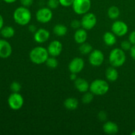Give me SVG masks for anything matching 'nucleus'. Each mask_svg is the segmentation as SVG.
Returning <instances> with one entry per match:
<instances>
[{
	"instance_id": "nucleus-1",
	"label": "nucleus",
	"mask_w": 135,
	"mask_h": 135,
	"mask_svg": "<svg viewBox=\"0 0 135 135\" xmlns=\"http://www.w3.org/2000/svg\"><path fill=\"white\" fill-rule=\"evenodd\" d=\"M31 18V12L26 7H18L13 13V19L15 22L21 26H25L30 23Z\"/></svg>"
},
{
	"instance_id": "nucleus-2",
	"label": "nucleus",
	"mask_w": 135,
	"mask_h": 135,
	"mask_svg": "<svg viewBox=\"0 0 135 135\" xmlns=\"http://www.w3.org/2000/svg\"><path fill=\"white\" fill-rule=\"evenodd\" d=\"M49 55L47 49L42 46H37L30 51L29 57L33 63L40 65L46 63Z\"/></svg>"
},
{
	"instance_id": "nucleus-3",
	"label": "nucleus",
	"mask_w": 135,
	"mask_h": 135,
	"mask_svg": "<svg viewBox=\"0 0 135 135\" xmlns=\"http://www.w3.org/2000/svg\"><path fill=\"white\" fill-rule=\"evenodd\" d=\"M126 61V55L121 48H114L111 51L109 55V62L114 67H119L123 65Z\"/></svg>"
},
{
	"instance_id": "nucleus-4",
	"label": "nucleus",
	"mask_w": 135,
	"mask_h": 135,
	"mask_svg": "<svg viewBox=\"0 0 135 135\" xmlns=\"http://www.w3.org/2000/svg\"><path fill=\"white\" fill-rule=\"evenodd\" d=\"M109 85L105 80L96 79L90 84V91L96 96H103L109 91Z\"/></svg>"
},
{
	"instance_id": "nucleus-5",
	"label": "nucleus",
	"mask_w": 135,
	"mask_h": 135,
	"mask_svg": "<svg viewBox=\"0 0 135 135\" xmlns=\"http://www.w3.org/2000/svg\"><path fill=\"white\" fill-rule=\"evenodd\" d=\"M9 108L15 111L19 110L24 104V98L19 92H13L9 95L7 100Z\"/></svg>"
},
{
	"instance_id": "nucleus-6",
	"label": "nucleus",
	"mask_w": 135,
	"mask_h": 135,
	"mask_svg": "<svg viewBox=\"0 0 135 135\" xmlns=\"http://www.w3.org/2000/svg\"><path fill=\"white\" fill-rule=\"evenodd\" d=\"M73 9L77 15H84L88 13L91 7L90 0H74Z\"/></svg>"
},
{
	"instance_id": "nucleus-7",
	"label": "nucleus",
	"mask_w": 135,
	"mask_h": 135,
	"mask_svg": "<svg viewBox=\"0 0 135 135\" xmlns=\"http://www.w3.org/2000/svg\"><path fill=\"white\" fill-rule=\"evenodd\" d=\"M81 22V26L86 30H89L94 28L97 23V18L92 13H87L83 15Z\"/></svg>"
},
{
	"instance_id": "nucleus-8",
	"label": "nucleus",
	"mask_w": 135,
	"mask_h": 135,
	"mask_svg": "<svg viewBox=\"0 0 135 135\" xmlns=\"http://www.w3.org/2000/svg\"><path fill=\"white\" fill-rule=\"evenodd\" d=\"M36 18L40 23H47L53 18L52 10L49 7L41 8L36 13Z\"/></svg>"
},
{
	"instance_id": "nucleus-9",
	"label": "nucleus",
	"mask_w": 135,
	"mask_h": 135,
	"mask_svg": "<svg viewBox=\"0 0 135 135\" xmlns=\"http://www.w3.org/2000/svg\"><path fill=\"white\" fill-rule=\"evenodd\" d=\"M90 63L94 67H99L104 61V55L100 50H93L88 57Z\"/></svg>"
},
{
	"instance_id": "nucleus-10",
	"label": "nucleus",
	"mask_w": 135,
	"mask_h": 135,
	"mask_svg": "<svg viewBox=\"0 0 135 135\" xmlns=\"http://www.w3.org/2000/svg\"><path fill=\"white\" fill-rule=\"evenodd\" d=\"M112 32L114 33L117 36L122 37L126 35L128 32L129 28L125 22L121 21H116L112 26Z\"/></svg>"
},
{
	"instance_id": "nucleus-11",
	"label": "nucleus",
	"mask_w": 135,
	"mask_h": 135,
	"mask_svg": "<svg viewBox=\"0 0 135 135\" xmlns=\"http://www.w3.org/2000/svg\"><path fill=\"white\" fill-rule=\"evenodd\" d=\"M84 67V61L83 58L75 57L71 60L69 65V70L71 73L78 74L81 72Z\"/></svg>"
},
{
	"instance_id": "nucleus-12",
	"label": "nucleus",
	"mask_w": 135,
	"mask_h": 135,
	"mask_svg": "<svg viewBox=\"0 0 135 135\" xmlns=\"http://www.w3.org/2000/svg\"><path fill=\"white\" fill-rule=\"evenodd\" d=\"M47 51L50 56L55 57L59 56L63 51V45L61 42L58 40H54L51 42L47 47Z\"/></svg>"
},
{
	"instance_id": "nucleus-13",
	"label": "nucleus",
	"mask_w": 135,
	"mask_h": 135,
	"mask_svg": "<svg viewBox=\"0 0 135 135\" xmlns=\"http://www.w3.org/2000/svg\"><path fill=\"white\" fill-rule=\"evenodd\" d=\"M13 49L11 44L3 39L0 40V58L7 59L11 55Z\"/></svg>"
},
{
	"instance_id": "nucleus-14",
	"label": "nucleus",
	"mask_w": 135,
	"mask_h": 135,
	"mask_svg": "<svg viewBox=\"0 0 135 135\" xmlns=\"http://www.w3.org/2000/svg\"><path fill=\"white\" fill-rule=\"evenodd\" d=\"M50 36V32L46 28H41L38 29L34 34V39L38 44H43L47 42Z\"/></svg>"
},
{
	"instance_id": "nucleus-15",
	"label": "nucleus",
	"mask_w": 135,
	"mask_h": 135,
	"mask_svg": "<svg viewBox=\"0 0 135 135\" xmlns=\"http://www.w3.org/2000/svg\"><path fill=\"white\" fill-rule=\"evenodd\" d=\"M75 86L79 92L84 93L90 89V84L86 80L82 78H77L75 80Z\"/></svg>"
},
{
	"instance_id": "nucleus-16",
	"label": "nucleus",
	"mask_w": 135,
	"mask_h": 135,
	"mask_svg": "<svg viewBox=\"0 0 135 135\" xmlns=\"http://www.w3.org/2000/svg\"><path fill=\"white\" fill-rule=\"evenodd\" d=\"M103 131L108 134H115L118 133V125L113 121H107L103 125Z\"/></svg>"
},
{
	"instance_id": "nucleus-17",
	"label": "nucleus",
	"mask_w": 135,
	"mask_h": 135,
	"mask_svg": "<svg viewBox=\"0 0 135 135\" xmlns=\"http://www.w3.org/2000/svg\"><path fill=\"white\" fill-rule=\"evenodd\" d=\"M87 38H88V34H87L86 30L83 28L77 29L74 34V39L75 42L79 44H81L86 42Z\"/></svg>"
},
{
	"instance_id": "nucleus-18",
	"label": "nucleus",
	"mask_w": 135,
	"mask_h": 135,
	"mask_svg": "<svg viewBox=\"0 0 135 135\" xmlns=\"http://www.w3.org/2000/svg\"><path fill=\"white\" fill-rule=\"evenodd\" d=\"M119 76L118 72L116 69V67H109L105 71V77L108 79V81L109 82H115L117 80Z\"/></svg>"
},
{
	"instance_id": "nucleus-19",
	"label": "nucleus",
	"mask_w": 135,
	"mask_h": 135,
	"mask_svg": "<svg viewBox=\"0 0 135 135\" xmlns=\"http://www.w3.org/2000/svg\"><path fill=\"white\" fill-rule=\"evenodd\" d=\"M103 40L107 46H112L117 42L116 35L113 32H106L103 36Z\"/></svg>"
},
{
	"instance_id": "nucleus-20",
	"label": "nucleus",
	"mask_w": 135,
	"mask_h": 135,
	"mask_svg": "<svg viewBox=\"0 0 135 135\" xmlns=\"http://www.w3.org/2000/svg\"><path fill=\"white\" fill-rule=\"evenodd\" d=\"M64 106L68 110H75L79 107V101L75 98H68L65 100Z\"/></svg>"
},
{
	"instance_id": "nucleus-21",
	"label": "nucleus",
	"mask_w": 135,
	"mask_h": 135,
	"mask_svg": "<svg viewBox=\"0 0 135 135\" xmlns=\"http://www.w3.org/2000/svg\"><path fill=\"white\" fill-rule=\"evenodd\" d=\"M53 31L56 36L59 37H62L67 34L68 29L65 25H63V24H57V25H55L54 29H53Z\"/></svg>"
},
{
	"instance_id": "nucleus-22",
	"label": "nucleus",
	"mask_w": 135,
	"mask_h": 135,
	"mask_svg": "<svg viewBox=\"0 0 135 135\" xmlns=\"http://www.w3.org/2000/svg\"><path fill=\"white\" fill-rule=\"evenodd\" d=\"M0 34L1 36L4 38H11L13 37L15 34V30L14 28L11 26H5L2 28L0 30Z\"/></svg>"
},
{
	"instance_id": "nucleus-23",
	"label": "nucleus",
	"mask_w": 135,
	"mask_h": 135,
	"mask_svg": "<svg viewBox=\"0 0 135 135\" xmlns=\"http://www.w3.org/2000/svg\"><path fill=\"white\" fill-rule=\"evenodd\" d=\"M108 15L110 19H117L120 15L119 9L116 6L110 7L108 10Z\"/></svg>"
},
{
	"instance_id": "nucleus-24",
	"label": "nucleus",
	"mask_w": 135,
	"mask_h": 135,
	"mask_svg": "<svg viewBox=\"0 0 135 135\" xmlns=\"http://www.w3.org/2000/svg\"><path fill=\"white\" fill-rule=\"evenodd\" d=\"M93 50V47L91 46V44L88 43H84L81 44L79 47V51L83 55H88L90 54L92 51Z\"/></svg>"
},
{
	"instance_id": "nucleus-25",
	"label": "nucleus",
	"mask_w": 135,
	"mask_h": 135,
	"mask_svg": "<svg viewBox=\"0 0 135 135\" xmlns=\"http://www.w3.org/2000/svg\"><path fill=\"white\" fill-rule=\"evenodd\" d=\"M47 67L50 69H55L58 65V61L55 57H49L45 63Z\"/></svg>"
},
{
	"instance_id": "nucleus-26",
	"label": "nucleus",
	"mask_w": 135,
	"mask_h": 135,
	"mask_svg": "<svg viewBox=\"0 0 135 135\" xmlns=\"http://www.w3.org/2000/svg\"><path fill=\"white\" fill-rule=\"evenodd\" d=\"M93 99L94 94L90 91V92L88 91L86 92H84V94H83V97H82V102L84 104H89L92 102Z\"/></svg>"
},
{
	"instance_id": "nucleus-27",
	"label": "nucleus",
	"mask_w": 135,
	"mask_h": 135,
	"mask_svg": "<svg viewBox=\"0 0 135 135\" xmlns=\"http://www.w3.org/2000/svg\"><path fill=\"white\" fill-rule=\"evenodd\" d=\"M10 89L12 92H19L21 90V85L18 82L14 81L11 84Z\"/></svg>"
},
{
	"instance_id": "nucleus-28",
	"label": "nucleus",
	"mask_w": 135,
	"mask_h": 135,
	"mask_svg": "<svg viewBox=\"0 0 135 135\" xmlns=\"http://www.w3.org/2000/svg\"><path fill=\"white\" fill-rule=\"evenodd\" d=\"M47 7L51 10L57 9L60 5L59 0H48L47 1Z\"/></svg>"
},
{
	"instance_id": "nucleus-29",
	"label": "nucleus",
	"mask_w": 135,
	"mask_h": 135,
	"mask_svg": "<svg viewBox=\"0 0 135 135\" xmlns=\"http://www.w3.org/2000/svg\"><path fill=\"white\" fill-rule=\"evenodd\" d=\"M132 46H133V44L131 43L129 40H124L123 41L121 44V49H122L123 50H124L125 51L130 50Z\"/></svg>"
},
{
	"instance_id": "nucleus-30",
	"label": "nucleus",
	"mask_w": 135,
	"mask_h": 135,
	"mask_svg": "<svg viewBox=\"0 0 135 135\" xmlns=\"http://www.w3.org/2000/svg\"><path fill=\"white\" fill-rule=\"evenodd\" d=\"M71 26L72 28L77 30V29H79L80 28V26H81V22L80 21H79V20H73V21H71Z\"/></svg>"
},
{
	"instance_id": "nucleus-31",
	"label": "nucleus",
	"mask_w": 135,
	"mask_h": 135,
	"mask_svg": "<svg viewBox=\"0 0 135 135\" xmlns=\"http://www.w3.org/2000/svg\"><path fill=\"white\" fill-rule=\"evenodd\" d=\"M59 3L63 7H70L72 6L74 2V0H59Z\"/></svg>"
},
{
	"instance_id": "nucleus-32",
	"label": "nucleus",
	"mask_w": 135,
	"mask_h": 135,
	"mask_svg": "<svg viewBox=\"0 0 135 135\" xmlns=\"http://www.w3.org/2000/svg\"><path fill=\"white\" fill-rule=\"evenodd\" d=\"M22 6L26 7H29L33 4L34 0H20Z\"/></svg>"
},
{
	"instance_id": "nucleus-33",
	"label": "nucleus",
	"mask_w": 135,
	"mask_h": 135,
	"mask_svg": "<svg viewBox=\"0 0 135 135\" xmlns=\"http://www.w3.org/2000/svg\"><path fill=\"white\" fill-rule=\"evenodd\" d=\"M98 117L102 121H105L107 119V114L104 111H101L98 114Z\"/></svg>"
},
{
	"instance_id": "nucleus-34",
	"label": "nucleus",
	"mask_w": 135,
	"mask_h": 135,
	"mask_svg": "<svg viewBox=\"0 0 135 135\" xmlns=\"http://www.w3.org/2000/svg\"><path fill=\"white\" fill-rule=\"evenodd\" d=\"M129 40L133 45H135V30L132 32L129 36Z\"/></svg>"
},
{
	"instance_id": "nucleus-35",
	"label": "nucleus",
	"mask_w": 135,
	"mask_h": 135,
	"mask_svg": "<svg viewBox=\"0 0 135 135\" xmlns=\"http://www.w3.org/2000/svg\"><path fill=\"white\" fill-rule=\"evenodd\" d=\"M130 54L131 57L135 60V45H133L130 50Z\"/></svg>"
},
{
	"instance_id": "nucleus-36",
	"label": "nucleus",
	"mask_w": 135,
	"mask_h": 135,
	"mask_svg": "<svg viewBox=\"0 0 135 135\" xmlns=\"http://www.w3.org/2000/svg\"><path fill=\"white\" fill-rule=\"evenodd\" d=\"M28 30L29 31L31 32L35 33L36 31L38 29H37L36 26L34 25H30L28 26Z\"/></svg>"
},
{
	"instance_id": "nucleus-37",
	"label": "nucleus",
	"mask_w": 135,
	"mask_h": 135,
	"mask_svg": "<svg viewBox=\"0 0 135 135\" xmlns=\"http://www.w3.org/2000/svg\"><path fill=\"white\" fill-rule=\"evenodd\" d=\"M3 25H4V20H3V17H2L1 14H0V30L2 29V28L3 27Z\"/></svg>"
},
{
	"instance_id": "nucleus-38",
	"label": "nucleus",
	"mask_w": 135,
	"mask_h": 135,
	"mask_svg": "<svg viewBox=\"0 0 135 135\" xmlns=\"http://www.w3.org/2000/svg\"><path fill=\"white\" fill-rule=\"evenodd\" d=\"M70 79H71V80H74L75 81L77 77H76V73H71V75H70Z\"/></svg>"
},
{
	"instance_id": "nucleus-39",
	"label": "nucleus",
	"mask_w": 135,
	"mask_h": 135,
	"mask_svg": "<svg viewBox=\"0 0 135 135\" xmlns=\"http://www.w3.org/2000/svg\"><path fill=\"white\" fill-rule=\"evenodd\" d=\"M3 1L5 3H6L11 4V3H13L16 2L17 0H3Z\"/></svg>"
},
{
	"instance_id": "nucleus-40",
	"label": "nucleus",
	"mask_w": 135,
	"mask_h": 135,
	"mask_svg": "<svg viewBox=\"0 0 135 135\" xmlns=\"http://www.w3.org/2000/svg\"><path fill=\"white\" fill-rule=\"evenodd\" d=\"M131 134H132V135H135V131H133V133H131Z\"/></svg>"
}]
</instances>
